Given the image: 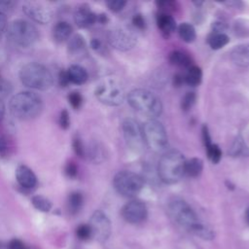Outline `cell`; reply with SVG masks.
Masks as SVG:
<instances>
[{"mask_svg": "<svg viewBox=\"0 0 249 249\" xmlns=\"http://www.w3.org/2000/svg\"><path fill=\"white\" fill-rule=\"evenodd\" d=\"M9 108L11 114L16 119L28 121L41 114L43 109V101L35 92L20 91L11 98Z\"/></svg>", "mask_w": 249, "mask_h": 249, "instance_id": "6da1fadb", "label": "cell"}, {"mask_svg": "<svg viewBox=\"0 0 249 249\" xmlns=\"http://www.w3.org/2000/svg\"><path fill=\"white\" fill-rule=\"evenodd\" d=\"M186 160L179 151L165 152L159 160L158 172L160 180L165 184L177 183L185 174Z\"/></svg>", "mask_w": 249, "mask_h": 249, "instance_id": "7a4b0ae2", "label": "cell"}, {"mask_svg": "<svg viewBox=\"0 0 249 249\" xmlns=\"http://www.w3.org/2000/svg\"><path fill=\"white\" fill-rule=\"evenodd\" d=\"M127 100L129 105L139 114L154 120L160 115L162 106L160 98L150 90L136 89L128 93Z\"/></svg>", "mask_w": 249, "mask_h": 249, "instance_id": "3957f363", "label": "cell"}, {"mask_svg": "<svg viewBox=\"0 0 249 249\" xmlns=\"http://www.w3.org/2000/svg\"><path fill=\"white\" fill-rule=\"evenodd\" d=\"M19 79L25 87L39 90L49 89L53 84V77L50 70L38 62H30L22 66Z\"/></svg>", "mask_w": 249, "mask_h": 249, "instance_id": "277c9868", "label": "cell"}, {"mask_svg": "<svg viewBox=\"0 0 249 249\" xmlns=\"http://www.w3.org/2000/svg\"><path fill=\"white\" fill-rule=\"evenodd\" d=\"M38 37L39 33L35 25L25 19H15L7 27V38L19 47L33 45Z\"/></svg>", "mask_w": 249, "mask_h": 249, "instance_id": "5b68a950", "label": "cell"}, {"mask_svg": "<svg viewBox=\"0 0 249 249\" xmlns=\"http://www.w3.org/2000/svg\"><path fill=\"white\" fill-rule=\"evenodd\" d=\"M168 211L172 219L178 225L193 233L202 224L193 208L182 198H173L168 204Z\"/></svg>", "mask_w": 249, "mask_h": 249, "instance_id": "8992f818", "label": "cell"}, {"mask_svg": "<svg viewBox=\"0 0 249 249\" xmlns=\"http://www.w3.org/2000/svg\"><path fill=\"white\" fill-rule=\"evenodd\" d=\"M96 98L103 104L119 106L124 100V89L115 78H105L95 89Z\"/></svg>", "mask_w": 249, "mask_h": 249, "instance_id": "52a82bcc", "label": "cell"}, {"mask_svg": "<svg viewBox=\"0 0 249 249\" xmlns=\"http://www.w3.org/2000/svg\"><path fill=\"white\" fill-rule=\"evenodd\" d=\"M142 130L145 144L151 150L156 153H161L166 150L168 139L161 123L157 120H149L144 124Z\"/></svg>", "mask_w": 249, "mask_h": 249, "instance_id": "ba28073f", "label": "cell"}, {"mask_svg": "<svg viewBox=\"0 0 249 249\" xmlns=\"http://www.w3.org/2000/svg\"><path fill=\"white\" fill-rule=\"evenodd\" d=\"M143 178L131 171H120L113 179L115 190L126 197L135 196L143 188Z\"/></svg>", "mask_w": 249, "mask_h": 249, "instance_id": "9c48e42d", "label": "cell"}, {"mask_svg": "<svg viewBox=\"0 0 249 249\" xmlns=\"http://www.w3.org/2000/svg\"><path fill=\"white\" fill-rule=\"evenodd\" d=\"M108 41L113 48L119 51H128L135 46L137 37L130 28L122 26L109 32Z\"/></svg>", "mask_w": 249, "mask_h": 249, "instance_id": "30bf717a", "label": "cell"}, {"mask_svg": "<svg viewBox=\"0 0 249 249\" xmlns=\"http://www.w3.org/2000/svg\"><path fill=\"white\" fill-rule=\"evenodd\" d=\"M123 131L125 142L131 150L139 152L143 149L145 144L143 130L135 120L125 119L123 123Z\"/></svg>", "mask_w": 249, "mask_h": 249, "instance_id": "8fae6325", "label": "cell"}, {"mask_svg": "<svg viewBox=\"0 0 249 249\" xmlns=\"http://www.w3.org/2000/svg\"><path fill=\"white\" fill-rule=\"evenodd\" d=\"M89 225L91 229L92 237L97 241L105 242L109 238L111 234V222L104 212L100 210L94 211L89 219Z\"/></svg>", "mask_w": 249, "mask_h": 249, "instance_id": "7c38bea8", "label": "cell"}, {"mask_svg": "<svg viewBox=\"0 0 249 249\" xmlns=\"http://www.w3.org/2000/svg\"><path fill=\"white\" fill-rule=\"evenodd\" d=\"M23 13L38 23H47L53 18V11L46 3L40 1H27L22 6Z\"/></svg>", "mask_w": 249, "mask_h": 249, "instance_id": "4fadbf2b", "label": "cell"}, {"mask_svg": "<svg viewBox=\"0 0 249 249\" xmlns=\"http://www.w3.org/2000/svg\"><path fill=\"white\" fill-rule=\"evenodd\" d=\"M147 207L140 200H131L122 208L123 218L130 224H139L147 217Z\"/></svg>", "mask_w": 249, "mask_h": 249, "instance_id": "5bb4252c", "label": "cell"}, {"mask_svg": "<svg viewBox=\"0 0 249 249\" xmlns=\"http://www.w3.org/2000/svg\"><path fill=\"white\" fill-rule=\"evenodd\" d=\"M74 20L80 27H89L97 20V16L86 5L80 6L74 13Z\"/></svg>", "mask_w": 249, "mask_h": 249, "instance_id": "9a60e30c", "label": "cell"}, {"mask_svg": "<svg viewBox=\"0 0 249 249\" xmlns=\"http://www.w3.org/2000/svg\"><path fill=\"white\" fill-rule=\"evenodd\" d=\"M18 183L24 189H32L37 184V178L34 172L25 165H19L16 170Z\"/></svg>", "mask_w": 249, "mask_h": 249, "instance_id": "2e32d148", "label": "cell"}, {"mask_svg": "<svg viewBox=\"0 0 249 249\" xmlns=\"http://www.w3.org/2000/svg\"><path fill=\"white\" fill-rule=\"evenodd\" d=\"M231 58L238 66H249V44L234 47L231 52Z\"/></svg>", "mask_w": 249, "mask_h": 249, "instance_id": "e0dca14e", "label": "cell"}, {"mask_svg": "<svg viewBox=\"0 0 249 249\" xmlns=\"http://www.w3.org/2000/svg\"><path fill=\"white\" fill-rule=\"evenodd\" d=\"M69 83H73L76 85H82L88 80V72L86 69L78 64L71 65L66 71Z\"/></svg>", "mask_w": 249, "mask_h": 249, "instance_id": "ac0fdd59", "label": "cell"}, {"mask_svg": "<svg viewBox=\"0 0 249 249\" xmlns=\"http://www.w3.org/2000/svg\"><path fill=\"white\" fill-rule=\"evenodd\" d=\"M157 23L161 32L166 35L170 34L176 28L175 19L172 18V16L165 12H160L158 14Z\"/></svg>", "mask_w": 249, "mask_h": 249, "instance_id": "d6986e66", "label": "cell"}, {"mask_svg": "<svg viewBox=\"0 0 249 249\" xmlns=\"http://www.w3.org/2000/svg\"><path fill=\"white\" fill-rule=\"evenodd\" d=\"M72 33V26L66 21H58L53 27V38L56 42L66 41Z\"/></svg>", "mask_w": 249, "mask_h": 249, "instance_id": "ffe728a7", "label": "cell"}, {"mask_svg": "<svg viewBox=\"0 0 249 249\" xmlns=\"http://www.w3.org/2000/svg\"><path fill=\"white\" fill-rule=\"evenodd\" d=\"M229 154L231 157H246L249 155V149L246 146V144L243 141V138L241 136H237L229 151Z\"/></svg>", "mask_w": 249, "mask_h": 249, "instance_id": "44dd1931", "label": "cell"}, {"mask_svg": "<svg viewBox=\"0 0 249 249\" xmlns=\"http://www.w3.org/2000/svg\"><path fill=\"white\" fill-rule=\"evenodd\" d=\"M203 168V162L198 158H192L189 160H186L185 164V173L190 177H197L200 175Z\"/></svg>", "mask_w": 249, "mask_h": 249, "instance_id": "7402d4cb", "label": "cell"}, {"mask_svg": "<svg viewBox=\"0 0 249 249\" xmlns=\"http://www.w3.org/2000/svg\"><path fill=\"white\" fill-rule=\"evenodd\" d=\"M169 61L177 66L188 67L192 66V58L181 51H173L169 54Z\"/></svg>", "mask_w": 249, "mask_h": 249, "instance_id": "603a6c76", "label": "cell"}, {"mask_svg": "<svg viewBox=\"0 0 249 249\" xmlns=\"http://www.w3.org/2000/svg\"><path fill=\"white\" fill-rule=\"evenodd\" d=\"M178 33L181 39L187 43L194 42L196 37L195 27L188 22H183L178 26Z\"/></svg>", "mask_w": 249, "mask_h": 249, "instance_id": "cb8c5ba5", "label": "cell"}, {"mask_svg": "<svg viewBox=\"0 0 249 249\" xmlns=\"http://www.w3.org/2000/svg\"><path fill=\"white\" fill-rule=\"evenodd\" d=\"M84 198L81 193L79 192H74L71 193L69 197H68V210L71 214H76L80 211V209L83 206Z\"/></svg>", "mask_w": 249, "mask_h": 249, "instance_id": "d4e9b609", "label": "cell"}, {"mask_svg": "<svg viewBox=\"0 0 249 249\" xmlns=\"http://www.w3.org/2000/svg\"><path fill=\"white\" fill-rule=\"evenodd\" d=\"M185 82L191 86H197L201 82L202 72L201 69L196 65H192L189 69L187 74L185 75Z\"/></svg>", "mask_w": 249, "mask_h": 249, "instance_id": "484cf974", "label": "cell"}, {"mask_svg": "<svg viewBox=\"0 0 249 249\" xmlns=\"http://www.w3.org/2000/svg\"><path fill=\"white\" fill-rule=\"evenodd\" d=\"M230 42L229 37L222 32H216L213 33L209 38H208V44L213 50H219L223 47H225L228 43Z\"/></svg>", "mask_w": 249, "mask_h": 249, "instance_id": "4316f807", "label": "cell"}, {"mask_svg": "<svg viewBox=\"0 0 249 249\" xmlns=\"http://www.w3.org/2000/svg\"><path fill=\"white\" fill-rule=\"evenodd\" d=\"M86 154L88 155L89 159L93 161V162H100L103 160L104 159V153H103V149L96 143L90 144L89 147L88 148V150L86 151ZM85 154V155H86Z\"/></svg>", "mask_w": 249, "mask_h": 249, "instance_id": "83f0119b", "label": "cell"}, {"mask_svg": "<svg viewBox=\"0 0 249 249\" xmlns=\"http://www.w3.org/2000/svg\"><path fill=\"white\" fill-rule=\"evenodd\" d=\"M31 202L33 206L42 212H49L52 209V202L49 198H47L44 196H34L31 199Z\"/></svg>", "mask_w": 249, "mask_h": 249, "instance_id": "f1b7e54d", "label": "cell"}, {"mask_svg": "<svg viewBox=\"0 0 249 249\" xmlns=\"http://www.w3.org/2000/svg\"><path fill=\"white\" fill-rule=\"evenodd\" d=\"M69 52L72 54H76L85 49V41L82 36L75 35L69 42Z\"/></svg>", "mask_w": 249, "mask_h": 249, "instance_id": "f546056e", "label": "cell"}, {"mask_svg": "<svg viewBox=\"0 0 249 249\" xmlns=\"http://www.w3.org/2000/svg\"><path fill=\"white\" fill-rule=\"evenodd\" d=\"M206 153L208 156V159L213 162V163H218L222 158V152L219 148L218 145L216 144H210L208 147L205 148Z\"/></svg>", "mask_w": 249, "mask_h": 249, "instance_id": "4dcf8cb0", "label": "cell"}, {"mask_svg": "<svg viewBox=\"0 0 249 249\" xmlns=\"http://www.w3.org/2000/svg\"><path fill=\"white\" fill-rule=\"evenodd\" d=\"M76 235L81 240H89L92 237L91 229L89 224H81L76 229Z\"/></svg>", "mask_w": 249, "mask_h": 249, "instance_id": "1f68e13d", "label": "cell"}, {"mask_svg": "<svg viewBox=\"0 0 249 249\" xmlns=\"http://www.w3.org/2000/svg\"><path fill=\"white\" fill-rule=\"evenodd\" d=\"M12 92V85L0 76V101H3Z\"/></svg>", "mask_w": 249, "mask_h": 249, "instance_id": "d6a6232c", "label": "cell"}, {"mask_svg": "<svg viewBox=\"0 0 249 249\" xmlns=\"http://www.w3.org/2000/svg\"><path fill=\"white\" fill-rule=\"evenodd\" d=\"M195 102H196L195 92H187L182 99V109L184 111H188L193 107Z\"/></svg>", "mask_w": 249, "mask_h": 249, "instance_id": "836d02e7", "label": "cell"}, {"mask_svg": "<svg viewBox=\"0 0 249 249\" xmlns=\"http://www.w3.org/2000/svg\"><path fill=\"white\" fill-rule=\"evenodd\" d=\"M16 5V2L11 0H0V15H6L10 13Z\"/></svg>", "mask_w": 249, "mask_h": 249, "instance_id": "e575fe53", "label": "cell"}, {"mask_svg": "<svg viewBox=\"0 0 249 249\" xmlns=\"http://www.w3.org/2000/svg\"><path fill=\"white\" fill-rule=\"evenodd\" d=\"M125 4H126V2L124 0H111V1L107 2L108 8L113 12H119V11L123 10V8L124 7Z\"/></svg>", "mask_w": 249, "mask_h": 249, "instance_id": "d590c367", "label": "cell"}, {"mask_svg": "<svg viewBox=\"0 0 249 249\" xmlns=\"http://www.w3.org/2000/svg\"><path fill=\"white\" fill-rule=\"evenodd\" d=\"M68 99H69V103L72 105V107L76 108V109L81 106L82 101H83L82 95L79 92L70 93L69 96H68Z\"/></svg>", "mask_w": 249, "mask_h": 249, "instance_id": "8d00e7d4", "label": "cell"}, {"mask_svg": "<svg viewBox=\"0 0 249 249\" xmlns=\"http://www.w3.org/2000/svg\"><path fill=\"white\" fill-rule=\"evenodd\" d=\"M73 148H74L75 153H76L79 157L83 158V157L85 156V154H86V148L84 147V145H83V143H82V141H81L80 138H77V137L74 138V141H73Z\"/></svg>", "mask_w": 249, "mask_h": 249, "instance_id": "74e56055", "label": "cell"}, {"mask_svg": "<svg viewBox=\"0 0 249 249\" xmlns=\"http://www.w3.org/2000/svg\"><path fill=\"white\" fill-rule=\"evenodd\" d=\"M69 124H70V119H69V114L67 112V110H62L61 113H60V116H59V124L62 128L66 129L68 128L69 126Z\"/></svg>", "mask_w": 249, "mask_h": 249, "instance_id": "f35d334b", "label": "cell"}, {"mask_svg": "<svg viewBox=\"0 0 249 249\" xmlns=\"http://www.w3.org/2000/svg\"><path fill=\"white\" fill-rule=\"evenodd\" d=\"M9 249H30V247H27L21 240L19 239H12L8 244Z\"/></svg>", "mask_w": 249, "mask_h": 249, "instance_id": "ab89813d", "label": "cell"}, {"mask_svg": "<svg viewBox=\"0 0 249 249\" xmlns=\"http://www.w3.org/2000/svg\"><path fill=\"white\" fill-rule=\"evenodd\" d=\"M77 172H78V168H77V165L70 161L66 164L65 166V173L69 176V177H75L77 175Z\"/></svg>", "mask_w": 249, "mask_h": 249, "instance_id": "60d3db41", "label": "cell"}, {"mask_svg": "<svg viewBox=\"0 0 249 249\" xmlns=\"http://www.w3.org/2000/svg\"><path fill=\"white\" fill-rule=\"evenodd\" d=\"M201 132H202V140H203L204 146H205V148H206V147H208L210 144H212V142H211V137H210V134H209V131H208V127H207L206 124H204V125L202 126Z\"/></svg>", "mask_w": 249, "mask_h": 249, "instance_id": "b9f144b4", "label": "cell"}, {"mask_svg": "<svg viewBox=\"0 0 249 249\" xmlns=\"http://www.w3.org/2000/svg\"><path fill=\"white\" fill-rule=\"evenodd\" d=\"M132 23L139 29H143L145 27V20L140 14L134 15V17L132 18Z\"/></svg>", "mask_w": 249, "mask_h": 249, "instance_id": "7bdbcfd3", "label": "cell"}, {"mask_svg": "<svg viewBox=\"0 0 249 249\" xmlns=\"http://www.w3.org/2000/svg\"><path fill=\"white\" fill-rule=\"evenodd\" d=\"M8 151V141L6 137L3 135H0V153L4 154Z\"/></svg>", "mask_w": 249, "mask_h": 249, "instance_id": "ee69618b", "label": "cell"}, {"mask_svg": "<svg viewBox=\"0 0 249 249\" xmlns=\"http://www.w3.org/2000/svg\"><path fill=\"white\" fill-rule=\"evenodd\" d=\"M7 28V18L6 16L0 15V37L2 36L3 32Z\"/></svg>", "mask_w": 249, "mask_h": 249, "instance_id": "f6af8a7d", "label": "cell"}, {"mask_svg": "<svg viewBox=\"0 0 249 249\" xmlns=\"http://www.w3.org/2000/svg\"><path fill=\"white\" fill-rule=\"evenodd\" d=\"M59 81H60V84H61L62 86H66V85L69 83V80H68V77H67L66 72H60Z\"/></svg>", "mask_w": 249, "mask_h": 249, "instance_id": "bcb514c9", "label": "cell"}, {"mask_svg": "<svg viewBox=\"0 0 249 249\" xmlns=\"http://www.w3.org/2000/svg\"><path fill=\"white\" fill-rule=\"evenodd\" d=\"M90 45H91L92 49H94L96 51L101 48V42L98 39H92L90 42Z\"/></svg>", "mask_w": 249, "mask_h": 249, "instance_id": "7dc6e473", "label": "cell"}, {"mask_svg": "<svg viewBox=\"0 0 249 249\" xmlns=\"http://www.w3.org/2000/svg\"><path fill=\"white\" fill-rule=\"evenodd\" d=\"M184 80H185V78L182 77L181 75H176V76L174 77V85L179 86V85H181V83H182Z\"/></svg>", "mask_w": 249, "mask_h": 249, "instance_id": "c3c4849f", "label": "cell"}, {"mask_svg": "<svg viewBox=\"0 0 249 249\" xmlns=\"http://www.w3.org/2000/svg\"><path fill=\"white\" fill-rule=\"evenodd\" d=\"M5 114V105L3 101H0V121L3 119Z\"/></svg>", "mask_w": 249, "mask_h": 249, "instance_id": "681fc988", "label": "cell"}, {"mask_svg": "<svg viewBox=\"0 0 249 249\" xmlns=\"http://www.w3.org/2000/svg\"><path fill=\"white\" fill-rule=\"evenodd\" d=\"M245 218H246V221H247V223L249 224V208L246 210V213H245Z\"/></svg>", "mask_w": 249, "mask_h": 249, "instance_id": "f907efd6", "label": "cell"}, {"mask_svg": "<svg viewBox=\"0 0 249 249\" xmlns=\"http://www.w3.org/2000/svg\"><path fill=\"white\" fill-rule=\"evenodd\" d=\"M30 249H37V248H30Z\"/></svg>", "mask_w": 249, "mask_h": 249, "instance_id": "816d5d0a", "label": "cell"}, {"mask_svg": "<svg viewBox=\"0 0 249 249\" xmlns=\"http://www.w3.org/2000/svg\"><path fill=\"white\" fill-rule=\"evenodd\" d=\"M0 247H1V244H0Z\"/></svg>", "mask_w": 249, "mask_h": 249, "instance_id": "f5cc1de1", "label": "cell"}]
</instances>
